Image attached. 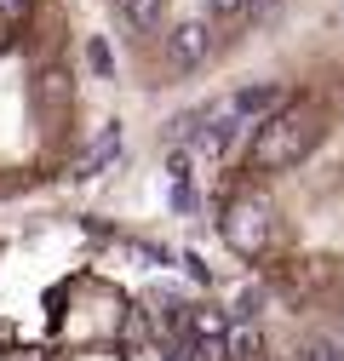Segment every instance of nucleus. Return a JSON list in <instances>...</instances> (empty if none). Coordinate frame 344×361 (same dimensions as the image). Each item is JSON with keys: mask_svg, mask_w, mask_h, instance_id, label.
I'll use <instances>...</instances> for the list:
<instances>
[{"mask_svg": "<svg viewBox=\"0 0 344 361\" xmlns=\"http://www.w3.org/2000/svg\"><path fill=\"white\" fill-rule=\"evenodd\" d=\"M321 109L310 98H293L287 109H276L264 126H258V138H252V166L258 172H287L298 166L316 144H321Z\"/></svg>", "mask_w": 344, "mask_h": 361, "instance_id": "nucleus-1", "label": "nucleus"}, {"mask_svg": "<svg viewBox=\"0 0 344 361\" xmlns=\"http://www.w3.org/2000/svg\"><path fill=\"white\" fill-rule=\"evenodd\" d=\"M219 230H224V241L241 252V258H258V252H270V235H276V218H270V207L264 201H235L230 212H224V224H219Z\"/></svg>", "mask_w": 344, "mask_h": 361, "instance_id": "nucleus-2", "label": "nucleus"}, {"mask_svg": "<svg viewBox=\"0 0 344 361\" xmlns=\"http://www.w3.org/2000/svg\"><path fill=\"white\" fill-rule=\"evenodd\" d=\"M293 98L281 92L276 80H258V86H241V92L230 98V121H270L276 109H287Z\"/></svg>", "mask_w": 344, "mask_h": 361, "instance_id": "nucleus-3", "label": "nucleus"}, {"mask_svg": "<svg viewBox=\"0 0 344 361\" xmlns=\"http://www.w3.org/2000/svg\"><path fill=\"white\" fill-rule=\"evenodd\" d=\"M207 52H212V29L207 23H178L166 35V63L172 69H195V63H207Z\"/></svg>", "mask_w": 344, "mask_h": 361, "instance_id": "nucleus-4", "label": "nucleus"}, {"mask_svg": "<svg viewBox=\"0 0 344 361\" xmlns=\"http://www.w3.org/2000/svg\"><path fill=\"white\" fill-rule=\"evenodd\" d=\"M258 350H264L258 327H252V322H230V333H224V355H235V361H258Z\"/></svg>", "mask_w": 344, "mask_h": 361, "instance_id": "nucleus-5", "label": "nucleus"}, {"mask_svg": "<svg viewBox=\"0 0 344 361\" xmlns=\"http://www.w3.org/2000/svg\"><path fill=\"white\" fill-rule=\"evenodd\" d=\"M224 333H230V310H212V304L190 310V338H224Z\"/></svg>", "mask_w": 344, "mask_h": 361, "instance_id": "nucleus-6", "label": "nucleus"}, {"mask_svg": "<svg viewBox=\"0 0 344 361\" xmlns=\"http://www.w3.org/2000/svg\"><path fill=\"white\" fill-rule=\"evenodd\" d=\"M121 18L133 23V29H161V18H166V0H121Z\"/></svg>", "mask_w": 344, "mask_h": 361, "instance_id": "nucleus-7", "label": "nucleus"}, {"mask_svg": "<svg viewBox=\"0 0 344 361\" xmlns=\"http://www.w3.org/2000/svg\"><path fill=\"white\" fill-rule=\"evenodd\" d=\"M195 207V190H190V178H172V212H190Z\"/></svg>", "mask_w": 344, "mask_h": 361, "instance_id": "nucleus-8", "label": "nucleus"}, {"mask_svg": "<svg viewBox=\"0 0 344 361\" xmlns=\"http://www.w3.org/2000/svg\"><path fill=\"white\" fill-rule=\"evenodd\" d=\"M86 63H92L98 75H109V63H115V58H109V47H104V40H92V47H86Z\"/></svg>", "mask_w": 344, "mask_h": 361, "instance_id": "nucleus-9", "label": "nucleus"}, {"mask_svg": "<svg viewBox=\"0 0 344 361\" xmlns=\"http://www.w3.org/2000/svg\"><path fill=\"white\" fill-rule=\"evenodd\" d=\"M207 6H212V18H241L247 0H207Z\"/></svg>", "mask_w": 344, "mask_h": 361, "instance_id": "nucleus-10", "label": "nucleus"}, {"mask_svg": "<svg viewBox=\"0 0 344 361\" xmlns=\"http://www.w3.org/2000/svg\"><path fill=\"white\" fill-rule=\"evenodd\" d=\"M305 361H344V350H333V344H305Z\"/></svg>", "mask_w": 344, "mask_h": 361, "instance_id": "nucleus-11", "label": "nucleus"}, {"mask_svg": "<svg viewBox=\"0 0 344 361\" xmlns=\"http://www.w3.org/2000/svg\"><path fill=\"white\" fill-rule=\"evenodd\" d=\"M29 6H35V0H0V18H6V23H18Z\"/></svg>", "mask_w": 344, "mask_h": 361, "instance_id": "nucleus-12", "label": "nucleus"}]
</instances>
